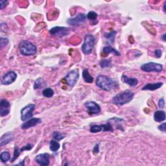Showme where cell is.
<instances>
[{
    "label": "cell",
    "instance_id": "obj_19",
    "mask_svg": "<svg viewBox=\"0 0 166 166\" xmlns=\"http://www.w3.org/2000/svg\"><path fill=\"white\" fill-rule=\"evenodd\" d=\"M116 34H117V32H116V31H112L110 32V33H105L104 37L106 39H107V44H112L113 43H114Z\"/></svg>",
    "mask_w": 166,
    "mask_h": 166
},
{
    "label": "cell",
    "instance_id": "obj_15",
    "mask_svg": "<svg viewBox=\"0 0 166 166\" xmlns=\"http://www.w3.org/2000/svg\"><path fill=\"white\" fill-rule=\"evenodd\" d=\"M14 139V134L12 132H7L3 135L0 138V146L1 147L6 146Z\"/></svg>",
    "mask_w": 166,
    "mask_h": 166
},
{
    "label": "cell",
    "instance_id": "obj_35",
    "mask_svg": "<svg viewBox=\"0 0 166 166\" xmlns=\"http://www.w3.org/2000/svg\"><path fill=\"white\" fill-rule=\"evenodd\" d=\"M9 3V1H4V0H1L0 1V9L2 10L3 8H5Z\"/></svg>",
    "mask_w": 166,
    "mask_h": 166
},
{
    "label": "cell",
    "instance_id": "obj_6",
    "mask_svg": "<svg viewBox=\"0 0 166 166\" xmlns=\"http://www.w3.org/2000/svg\"><path fill=\"white\" fill-rule=\"evenodd\" d=\"M35 108V105L29 104L23 107L21 110V119L23 121H26L32 118L33 116V111Z\"/></svg>",
    "mask_w": 166,
    "mask_h": 166
},
{
    "label": "cell",
    "instance_id": "obj_5",
    "mask_svg": "<svg viewBox=\"0 0 166 166\" xmlns=\"http://www.w3.org/2000/svg\"><path fill=\"white\" fill-rule=\"evenodd\" d=\"M141 69L146 72H161L163 70V66L156 62H147L141 66Z\"/></svg>",
    "mask_w": 166,
    "mask_h": 166
},
{
    "label": "cell",
    "instance_id": "obj_33",
    "mask_svg": "<svg viewBox=\"0 0 166 166\" xmlns=\"http://www.w3.org/2000/svg\"><path fill=\"white\" fill-rule=\"evenodd\" d=\"M33 145L29 143V144H27V146H25L22 148H21V149H20V151L21 153H22V152H23L24 151H29V150L32 149V148H33Z\"/></svg>",
    "mask_w": 166,
    "mask_h": 166
},
{
    "label": "cell",
    "instance_id": "obj_4",
    "mask_svg": "<svg viewBox=\"0 0 166 166\" xmlns=\"http://www.w3.org/2000/svg\"><path fill=\"white\" fill-rule=\"evenodd\" d=\"M95 38L92 34H86L84 37V43L82 45V51L84 54L89 55L92 52L95 45Z\"/></svg>",
    "mask_w": 166,
    "mask_h": 166
},
{
    "label": "cell",
    "instance_id": "obj_12",
    "mask_svg": "<svg viewBox=\"0 0 166 166\" xmlns=\"http://www.w3.org/2000/svg\"><path fill=\"white\" fill-rule=\"evenodd\" d=\"M10 105L6 99H1L0 101V116L1 117L7 116L10 113Z\"/></svg>",
    "mask_w": 166,
    "mask_h": 166
},
{
    "label": "cell",
    "instance_id": "obj_1",
    "mask_svg": "<svg viewBox=\"0 0 166 166\" xmlns=\"http://www.w3.org/2000/svg\"><path fill=\"white\" fill-rule=\"evenodd\" d=\"M95 83L97 87L105 91H110L118 86L116 80L106 75H99L96 78Z\"/></svg>",
    "mask_w": 166,
    "mask_h": 166
},
{
    "label": "cell",
    "instance_id": "obj_13",
    "mask_svg": "<svg viewBox=\"0 0 166 166\" xmlns=\"http://www.w3.org/2000/svg\"><path fill=\"white\" fill-rule=\"evenodd\" d=\"M49 158L50 156L48 153L40 154L35 157V161L40 165L47 166L49 164Z\"/></svg>",
    "mask_w": 166,
    "mask_h": 166
},
{
    "label": "cell",
    "instance_id": "obj_21",
    "mask_svg": "<svg viewBox=\"0 0 166 166\" xmlns=\"http://www.w3.org/2000/svg\"><path fill=\"white\" fill-rule=\"evenodd\" d=\"M83 79L84 80V81H85L86 83H89V84L93 83L94 78L91 76V75L87 69H84L83 71Z\"/></svg>",
    "mask_w": 166,
    "mask_h": 166
},
{
    "label": "cell",
    "instance_id": "obj_31",
    "mask_svg": "<svg viewBox=\"0 0 166 166\" xmlns=\"http://www.w3.org/2000/svg\"><path fill=\"white\" fill-rule=\"evenodd\" d=\"M8 44H9V39L7 38L1 37V38H0V47H1V49L3 48H4Z\"/></svg>",
    "mask_w": 166,
    "mask_h": 166
},
{
    "label": "cell",
    "instance_id": "obj_30",
    "mask_svg": "<svg viewBox=\"0 0 166 166\" xmlns=\"http://www.w3.org/2000/svg\"><path fill=\"white\" fill-rule=\"evenodd\" d=\"M53 138L55 140H57V141H61V140H62L64 137H65L64 135H62V134L60 133L59 132L57 131H55L53 133Z\"/></svg>",
    "mask_w": 166,
    "mask_h": 166
},
{
    "label": "cell",
    "instance_id": "obj_25",
    "mask_svg": "<svg viewBox=\"0 0 166 166\" xmlns=\"http://www.w3.org/2000/svg\"><path fill=\"white\" fill-rule=\"evenodd\" d=\"M60 146H60V143L57 141L53 140L50 142V146H49V148H50V150L51 151L56 152L59 149Z\"/></svg>",
    "mask_w": 166,
    "mask_h": 166
},
{
    "label": "cell",
    "instance_id": "obj_24",
    "mask_svg": "<svg viewBox=\"0 0 166 166\" xmlns=\"http://www.w3.org/2000/svg\"><path fill=\"white\" fill-rule=\"evenodd\" d=\"M0 159H1V162H3V163H6V162L10 160V154L8 151L2 152L1 154H0Z\"/></svg>",
    "mask_w": 166,
    "mask_h": 166
},
{
    "label": "cell",
    "instance_id": "obj_28",
    "mask_svg": "<svg viewBox=\"0 0 166 166\" xmlns=\"http://www.w3.org/2000/svg\"><path fill=\"white\" fill-rule=\"evenodd\" d=\"M86 18L91 21H95L97 18V14L94 11H90L87 14Z\"/></svg>",
    "mask_w": 166,
    "mask_h": 166
},
{
    "label": "cell",
    "instance_id": "obj_23",
    "mask_svg": "<svg viewBox=\"0 0 166 166\" xmlns=\"http://www.w3.org/2000/svg\"><path fill=\"white\" fill-rule=\"evenodd\" d=\"M54 94V90L51 88H47L42 91V95H43L45 97L47 98H50L53 97Z\"/></svg>",
    "mask_w": 166,
    "mask_h": 166
},
{
    "label": "cell",
    "instance_id": "obj_16",
    "mask_svg": "<svg viewBox=\"0 0 166 166\" xmlns=\"http://www.w3.org/2000/svg\"><path fill=\"white\" fill-rule=\"evenodd\" d=\"M163 86V83L158 82L156 83H148L146 85H145L142 88V90H150V91H154L158 90Z\"/></svg>",
    "mask_w": 166,
    "mask_h": 166
},
{
    "label": "cell",
    "instance_id": "obj_14",
    "mask_svg": "<svg viewBox=\"0 0 166 166\" xmlns=\"http://www.w3.org/2000/svg\"><path fill=\"white\" fill-rule=\"evenodd\" d=\"M42 122V119L40 118H31L27 121H25L21 126V128L23 130L28 129L31 127H35Z\"/></svg>",
    "mask_w": 166,
    "mask_h": 166
},
{
    "label": "cell",
    "instance_id": "obj_10",
    "mask_svg": "<svg viewBox=\"0 0 166 166\" xmlns=\"http://www.w3.org/2000/svg\"><path fill=\"white\" fill-rule=\"evenodd\" d=\"M84 106L87 109L88 114H97L101 112V107L97 103L94 101L86 102Z\"/></svg>",
    "mask_w": 166,
    "mask_h": 166
},
{
    "label": "cell",
    "instance_id": "obj_27",
    "mask_svg": "<svg viewBox=\"0 0 166 166\" xmlns=\"http://www.w3.org/2000/svg\"><path fill=\"white\" fill-rule=\"evenodd\" d=\"M111 60L110 59H103L101 61L99 64L102 68H108L111 66Z\"/></svg>",
    "mask_w": 166,
    "mask_h": 166
},
{
    "label": "cell",
    "instance_id": "obj_39",
    "mask_svg": "<svg viewBox=\"0 0 166 166\" xmlns=\"http://www.w3.org/2000/svg\"><path fill=\"white\" fill-rule=\"evenodd\" d=\"M24 162H25V161H24V160H23L22 162H20V163H19V164H18L17 165H24Z\"/></svg>",
    "mask_w": 166,
    "mask_h": 166
},
{
    "label": "cell",
    "instance_id": "obj_26",
    "mask_svg": "<svg viewBox=\"0 0 166 166\" xmlns=\"http://www.w3.org/2000/svg\"><path fill=\"white\" fill-rule=\"evenodd\" d=\"M90 132L91 133H97L101 131H103V125H92L90 127Z\"/></svg>",
    "mask_w": 166,
    "mask_h": 166
},
{
    "label": "cell",
    "instance_id": "obj_20",
    "mask_svg": "<svg viewBox=\"0 0 166 166\" xmlns=\"http://www.w3.org/2000/svg\"><path fill=\"white\" fill-rule=\"evenodd\" d=\"M103 53H105V55H109V54H111L113 53L116 56H120L121 54H120V53L119 51H118L116 49H114L111 46H105L104 47V48L103 49Z\"/></svg>",
    "mask_w": 166,
    "mask_h": 166
},
{
    "label": "cell",
    "instance_id": "obj_18",
    "mask_svg": "<svg viewBox=\"0 0 166 166\" xmlns=\"http://www.w3.org/2000/svg\"><path fill=\"white\" fill-rule=\"evenodd\" d=\"M154 121L156 122H162L165 119V112L164 110H157L154 114Z\"/></svg>",
    "mask_w": 166,
    "mask_h": 166
},
{
    "label": "cell",
    "instance_id": "obj_17",
    "mask_svg": "<svg viewBox=\"0 0 166 166\" xmlns=\"http://www.w3.org/2000/svg\"><path fill=\"white\" fill-rule=\"evenodd\" d=\"M121 80L123 83L128 84L130 86H136L137 83H138V80L136 78H130V77H127V75H123L121 76Z\"/></svg>",
    "mask_w": 166,
    "mask_h": 166
},
{
    "label": "cell",
    "instance_id": "obj_32",
    "mask_svg": "<svg viewBox=\"0 0 166 166\" xmlns=\"http://www.w3.org/2000/svg\"><path fill=\"white\" fill-rule=\"evenodd\" d=\"M103 131H113V127L110 122H108L107 124L103 125Z\"/></svg>",
    "mask_w": 166,
    "mask_h": 166
},
{
    "label": "cell",
    "instance_id": "obj_22",
    "mask_svg": "<svg viewBox=\"0 0 166 166\" xmlns=\"http://www.w3.org/2000/svg\"><path fill=\"white\" fill-rule=\"evenodd\" d=\"M45 83L44 80L42 78H38L36 80L34 81V89L37 90V89H40V88L43 87L44 86H45Z\"/></svg>",
    "mask_w": 166,
    "mask_h": 166
},
{
    "label": "cell",
    "instance_id": "obj_36",
    "mask_svg": "<svg viewBox=\"0 0 166 166\" xmlns=\"http://www.w3.org/2000/svg\"><path fill=\"white\" fill-rule=\"evenodd\" d=\"M158 129L160 130H161V131L165 132V130H166V123H162V124H161L160 125H159L158 127Z\"/></svg>",
    "mask_w": 166,
    "mask_h": 166
},
{
    "label": "cell",
    "instance_id": "obj_2",
    "mask_svg": "<svg viewBox=\"0 0 166 166\" xmlns=\"http://www.w3.org/2000/svg\"><path fill=\"white\" fill-rule=\"evenodd\" d=\"M134 96H135V94L132 91L127 90L117 94L113 97L112 103L118 106L124 105L131 101Z\"/></svg>",
    "mask_w": 166,
    "mask_h": 166
},
{
    "label": "cell",
    "instance_id": "obj_29",
    "mask_svg": "<svg viewBox=\"0 0 166 166\" xmlns=\"http://www.w3.org/2000/svg\"><path fill=\"white\" fill-rule=\"evenodd\" d=\"M20 153H21V152H20V149H18V147H15V151H14V156H13L12 159H10V162H15L16 160V159L18 158V156H20Z\"/></svg>",
    "mask_w": 166,
    "mask_h": 166
},
{
    "label": "cell",
    "instance_id": "obj_9",
    "mask_svg": "<svg viewBox=\"0 0 166 166\" xmlns=\"http://www.w3.org/2000/svg\"><path fill=\"white\" fill-rule=\"evenodd\" d=\"M86 19V16L83 13H79L78 15H77L75 17L70 18L68 20H67V23H68L70 26H77L80 24H82L85 22Z\"/></svg>",
    "mask_w": 166,
    "mask_h": 166
},
{
    "label": "cell",
    "instance_id": "obj_8",
    "mask_svg": "<svg viewBox=\"0 0 166 166\" xmlns=\"http://www.w3.org/2000/svg\"><path fill=\"white\" fill-rule=\"evenodd\" d=\"M70 31V29L68 27H60V26H56L51 28L49 30V33L54 37H63L64 36L68 35Z\"/></svg>",
    "mask_w": 166,
    "mask_h": 166
},
{
    "label": "cell",
    "instance_id": "obj_37",
    "mask_svg": "<svg viewBox=\"0 0 166 166\" xmlns=\"http://www.w3.org/2000/svg\"><path fill=\"white\" fill-rule=\"evenodd\" d=\"M154 54L156 58H160L162 55V51L160 50V49H156V50L154 51Z\"/></svg>",
    "mask_w": 166,
    "mask_h": 166
},
{
    "label": "cell",
    "instance_id": "obj_40",
    "mask_svg": "<svg viewBox=\"0 0 166 166\" xmlns=\"http://www.w3.org/2000/svg\"><path fill=\"white\" fill-rule=\"evenodd\" d=\"M162 40H163L164 42L165 41V34H163V36L162 37Z\"/></svg>",
    "mask_w": 166,
    "mask_h": 166
},
{
    "label": "cell",
    "instance_id": "obj_7",
    "mask_svg": "<svg viewBox=\"0 0 166 166\" xmlns=\"http://www.w3.org/2000/svg\"><path fill=\"white\" fill-rule=\"evenodd\" d=\"M79 73L77 69H73L70 71L65 77V80L68 86L73 87L75 85L79 79Z\"/></svg>",
    "mask_w": 166,
    "mask_h": 166
},
{
    "label": "cell",
    "instance_id": "obj_11",
    "mask_svg": "<svg viewBox=\"0 0 166 166\" xmlns=\"http://www.w3.org/2000/svg\"><path fill=\"white\" fill-rule=\"evenodd\" d=\"M17 78V74L12 71L9 72L5 74L1 79V83L3 85H9L13 83Z\"/></svg>",
    "mask_w": 166,
    "mask_h": 166
},
{
    "label": "cell",
    "instance_id": "obj_34",
    "mask_svg": "<svg viewBox=\"0 0 166 166\" xmlns=\"http://www.w3.org/2000/svg\"><path fill=\"white\" fill-rule=\"evenodd\" d=\"M158 107L160 108H163L164 107V106H165V101L164 99V98H161L160 100L158 101Z\"/></svg>",
    "mask_w": 166,
    "mask_h": 166
},
{
    "label": "cell",
    "instance_id": "obj_3",
    "mask_svg": "<svg viewBox=\"0 0 166 166\" xmlns=\"http://www.w3.org/2000/svg\"><path fill=\"white\" fill-rule=\"evenodd\" d=\"M20 53L23 56H32L37 53V47L27 40H22L18 45Z\"/></svg>",
    "mask_w": 166,
    "mask_h": 166
},
{
    "label": "cell",
    "instance_id": "obj_38",
    "mask_svg": "<svg viewBox=\"0 0 166 166\" xmlns=\"http://www.w3.org/2000/svg\"><path fill=\"white\" fill-rule=\"evenodd\" d=\"M99 152V144H96L93 149V153H98Z\"/></svg>",
    "mask_w": 166,
    "mask_h": 166
}]
</instances>
